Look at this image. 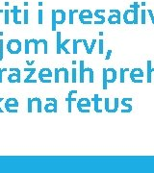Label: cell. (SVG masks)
<instances>
[{"instance_id": "1", "label": "cell", "mask_w": 154, "mask_h": 173, "mask_svg": "<svg viewBox=\"0 0 154 173\" xmlns=\"http://www.w3.org/2000/svg\"><path fill=\"white\" fill-rule=\"evenodd\" d=\"M7 50L11 54H19L21 51V42L19 40H10L7 43Z\"/></svg>"}, {"instance_id": "2", "label": "cell", "mask_w": 154, "mask_h": 173, "mask_svg": "<svg viewBox=\"0 0 154 173\" xmlns=\"http://www.w3.org/2000/svg\"><path fill=\"white\" fill-rule=\"evenodd\" d=\"M90 107H91V100L89 98H80L77 101V109L81 112L88 114V112H90Z\"/></svg>"}, {"instance_id": "3", "label": "cell", "mask_w": 154, "mask_h": 173, "mask_svg": "<svg viewBox=\"0 0 154 173\" xmlns=\"http://www.w3.org/2000/svg\"><path fill=\"white\" fill-rule=\"evenodd\" d=\"M144 71L139 67H135L130 71V79L133 83H143Z\"/></svg>"}, {"instance_id": "4", "label": "cell", "mask_w": 154, "mask_h": 173, "mask_svg": "<svg viewBox=\"0 0 154 173\" xmlns=\"http://www.w3.org/2000/svg\"><path fill=\"white\" fill-rule=\"evenodd\" d=\"M51 77H52V72L48 67L41 68L38 73V80L41 83H51Z\"/></svg>"}, {"instance_id": "5", "label": "cell", "mask_w": 154, "mask_h": 173, "mask_svg": "<svg viewBox=\"0 0 154 173\" xmlns=\"http://www.w3.org/2000/svg\"><path fill=\"white\" fill-rule=\"evenodd\" d=\"M46 101L48 103L44 106V111L46 112H57L58 111V101L56 98H46Z\"/></svg>"}, {"instance_id": "6", "label": "cell", "mask_w": 154, "mask_h": 173, "mask_svg": "<svg viewBox=\"0 0 154 173\" xmlns=\"http://www.w3.org/2000/svg\"><path fill=\"white\" fill-rule=\"evenodd\" d=\"M123 21L126 24H134L135 21V16H134V10L133 9H128L123 14Z\"/></svg>"}, {"instance_id": "7", "label": "cell", "mask_w": 154, "mask_h": 173, "mask_svg": "<svg viewBox=\"0 0 154 173\" xmlns=\"http://www.w3.org/2000/svg\"><path fill=\"white\" fill-rule=\"evenodd\" d=\"M66 18H67V16H66L65 11L61 10V9L56 10V22H57V24H59V25L64 24L66 21Z\"/></svg>"}, {"instance_id": "8", "label": "cell", "mask_w": 154, "mask_h": 173, "mask_svg": "<svg viewBox=\"0 0 154 173\" xmlns=\"http://www.w3.org/2000/svg\"><path fill=\"white\" fill-rule=\"evenodd\" d=\"M107 76H108V84L109 83H115L117 80V70L114 67L107 68Z\"/></svg>"}, {"instance_id": "9", "label": "cell", "mask_w": 154, "mask_h": 173, "mask_svg": "<svg viewBox=\"0 0 154 173\" xmlns=\"http://www.w3.org/2000/svg\"><path fill=\"white\" fill-rule=\"evenodd\" d=\"M129 101H132V98L131 97H126V98H122L121 100V104L122 106H124L126 109H122L121 110V114H127V112H132V106L130 105Z\"/></svg>"}, {"instance_id": "10", "label": "cell", "mask_w": 154, "mask_h": 173, "mask_svg": "<svg viewBox=\"0 0 154 173\" xmlns=\"http://www.w3.org/2000/svg\"><path fill=\"white\" fill-rule=\"evenodd\" d=\"M19 106V103L16 98H8L7 101L5 102V109L6 110L13 109V108H18Z\"/></svg>"}, {"instance_id": "11", "label": "cell", "mask_w": 154, "mask_h": 173, "mask_svg": "<svg viewBox=\"0 0 154 173\" xmlns=\"http://www.w3.org/2000/svg\"><path fill=\"white\" fill-rule=\"evenodd\" d=\"M101 100L102 99L99 97V95H98L97 93L96 94H95V96H93V108H95V112H98V114H101L102 112V110L99 108V103L101 102Z\"/></svg>"}, {"instance_id": "12", "label": "cell", "mask_w": 154, "mask_h": 173, "mask_svg": "<svg viewBox=\"0 0 154 173\" xmlns=\"http://www.w3.org/2000/svg\"><path fill=\"white\" fill-rule=\"evenodd\" d=\"M10 13H12L13 15H14V18H13V20H14V22L16 24H20L21 21L19 20V14H20L21 13V10L20 9H19L18 6H14V8L12 9V10L10 11Z\"/></svg>"}, {"instance_id": "13", "label": "cell", "mask_w": 154, "mask_h": 173, "mask_svg": "<svg viewBox=\"0 0 154 173\" xmlns=\"http://www.w3.org/2000/svg\"><path fill=\"white\" fill-rule=\"evenodd\" d=\"M77 93V90H70V92H68V95H67V98H66L67 102L68 103V112H71L72 109H71V104L73 101H76V98H73L72 97V95Z\"/></svg>"}, {"instance_id": "14", "label": "cell", "mask_w": 154, "mask_h": 173, "mask_svg": "<svg viewBox=\"0 0 154 173\" xmlns=\"http://www.w3.org/2000/svg\"><path fill=\"white\" fill-rule=\"evenodd\" d=\"M93 13L90 10H82L79 13V19H92Z\"/></svg>"}, {"instance_id": "15", "label": "cell", "mask_w": 154, "mask_h": 173, "mask_svg": "<svg viewBox=\"0 0 154 173\" xmlns=\"http://www.w3.org/2000/svg\"><path fill=\"white\" fill-rule=\"evenodd\" d=\"M8 81L10 83H20V74L16 72H12L11 74L8 76Z\"/></svg>"}, {"instance_id": "16", "label": "cell", "mask_w": 154, "mask_h": 173, "mask_svg": "<svg viewBox=\"0 0 154 173\" xmlns=\"http://www.w3.org/2000/svg\"><path fill=\"white\" fill-rule=\"evenodd\" d=\"M130 8L134 10V16H135L134 24H138V22H139V15H138V12H139L140 4L138 2H134L133 4H132V5H130Z\"/></svg>"}, {"instance_id": "17", "label": "cell", "mask_w": 154, "mask_h": 173, "mask_svg": "<svg viewBox=\"0 0 154 173\" xmlns=\"http://www.w3.org/2000/svg\"><path fill=\"white\" fill-rule=\"evenodd\" d=\"M121 16H118V15H115V14H112L110 15L109 17H108V22L110 24H121Z\"/></svg>"}, {"instance_id": "18", "label": "cell", "mask_w": 154, "mask_h": 173, "mask_svg": "<svg viewBox=\"0 0 154 173\" xmlns=\"http://www.w3.org/2000/svg\"><path fill=\"white\" fill-rule=\"evenodd\" d=\"M79 68H80V75H79V81L80 83H84L85 82V62L84 61H80L79 62Z\"/></svg>"}, {"instance_id": "19", "label": "cell", "mask_w": 154, "mask_h": 173, "mask_svg": "<svg viewBox=\"0 0 154 173\" xmlns=\"http://www.w3.org/2000/svg\"><path fill=\"white\" fill-rule=\"evenodd\" d=\"M151 75H152L151 61L148 60L147 63V83H151Z\"/></svg>"}, {"instance_id": "20", "label": "cell", "mask_w": 154, "mask_h": 173, "mask_svg": "<svg viewBox=\"0 0 154 173\" xmlns=\"http://www.w3.org/2000/svg\"><path fill=\"white\" fill-rule=\"evenodd\" d=\"M102 72H103V75H102V88L103 89H108V76H107V68H103L102 69Z\"/></svg>"}, {"instance_id": "21", "label": "cell", "mask_w": 154, "mask_h": 173, "mask_svg": "<svg viewBox=\"0 0 154 173\" xmlns=\"http://www.w3.org/2000/svg\"><path fill=\"white\" fill-rule=\"evenodd\" d=\"M93 16H95L96 17H97L98 18V21H95V24H103L104 22H105V20H106V18L104 17V16H102V15H100V13H98L97 11H96L95 12V14H93Z\"/></svg>"}, {"instance_id": "22", "label": "cell", "mask_w": 154, "mask_h": 173, "mask_svg": "<svg viewBox=\"0 0 154 173\" xmlns=\"http://www.w3.org/2000/svg\"><path fill=\"white\" fill-rule=\"evenodd\" d=\"M24 71H28L29 72V75L26 78H25V80H24V83H27V81L31 79V77L34 75V73L36 72V67H25Z\"/></svg>"}, {"instance_id": "23", "label": "cell", "mask_w": 154, "mask_h": 173, "mask_svg": "<svg viewBox=\"0 0 154 173\" xmlns=\"http://www.w3.org/2000/svg\"><path fill=\"white\" fill-rule=\"evenodd\" d=\"M61 36H62V33L58 31L57 32V54H61L62 53V48H61V44H62V41H61Z\"/></svg>"}, {"instance_id": "24", "label": "cell", "mask_w": 154, "mask_h": 173, "mask_svg": "<svg viewBox=\"0 0 154 173\" xmlns=\"http://www.w3.org/2000/svg\"><path fill=\"white\" fill-rule=\"evenodd\" d=\"M89 72V82L90 83H93L95 81V75H93V70L92 67H85V73Z\"/></svg>"}, {"instance_id": "25", "label": "cell", "mask_w": 154, "mask_h": 173, "mask_svg": "<svg viewBox=\"0 0 154 173\" xmlns=\"http://www.w3.org/2000/svg\"><path fill=\"white\" fill-rule=\"evenodd\" d=\"M51 14H52V24H51V30L52 31H56V10H52L51 11Z\"/></svg>"}, {"instance_id": "26", "label": "cell", "mask_w": 154, "mask_h": 173, "mask_svg": "<svg viewBox=\"0 0 154 173\" xmlns=\"http://www.w3.org/2000/svg\"><path fill=\"white\" fill-rule=\"evenodd\" d=\"M70 40H68V38H67V40L64 41L62 42V44H61V48H62V51H64V52H65L66 54H70V52L68 51V50H67V44L68 42H70Z\"/></svg>"}, {"instance_id": "27", "label": "cell", "mask_w": 154, "mask_h": 173, "mask_svg": "<svg viewBox=\"0 0 154 173\" xmlns=\"http://www.w3.org/2000/svg\"><path fill=\"white\" fill-rule=\"evenodd\" d=\"M129 71V68L128 67H124V68H121V79H119V81H121V83H124V74L125 72Z\"/></svg>"}, {"instance_id": "28", "label": "cell", "mask_w": 154, "mask_h": 173, "mask_svg": "<svg viewBox=\"0 0 154 173\" xmlns=\"http://www.w3.org/2000/svg\"><path fill=\"white\" fill-rule=\"evenodd\" d=\"M141 22H142V24L147 23V11L144 9L141 11Z\"/></svg>"}, {"instance_id": "29", "label": "cell", "mask_w": 154, "mask_h": 173, "mask_svg": "<svg viewBox=\"0 0 154 173\" xmlns=\"http://www.w3.org/2000/svg\"><path fill=\"white\" fill-rule=\"evenodd\" d=\"M3 46H4V41L3 40H0V61H2L4 59Z\"/></svg>"}, {"instance_id": "30", "label": "cell", "mask_w": 154, "mask_h": 173, "mask_svg": "<svg viewBox=\"0 0 154 173\" xmlns=\"http://www.w3.org/2000/svg\"><path fill=\"white\" fill-rule=\"evenodd\" d=\"M103 43H104V41L100 38L99 41H98V51H99V54H103Z\"/></svg>"}, {"instance_id": "31", "label": "cell", "mask_w": 154, "mask_h": 173, "mask_svg": "<svg viewBox=\"0 0 154 173\" xmlns=\"http://www.w3.org/2000/svg\"><path fill=\"white\" fill-rule=\"evenodd\" d=\"M9 14H10L9 10L4 11V23L5 24H9Z\"/></svg>"}, {"instance_id": "32", "label": "cell", "mask_w": 154, "mask_h": 173, "mask_svg": "<svg viewBox=\"0 0 154 173\" xmlns=\"http://www.w3.org/2000/svg\"><path fill=\"white\" fill-rule=\"evenodd\" d=\"M28 14L29 12L27 9H25V10H23V23L24 24H28Z\"/></svg>"}, {"instance_id": "33", "label": "cell", "mask_w": 154, "mask_h": 173, "mask_svg": "<svg viewBox=\"0 0 154 173\" xmlns=\"http://www.w3.org/2000/svg\"><path fill=\"white\" fill-rule=\"evenodd\" d=\"M82 42V40H73V54H77V46L78 43Z\"/></svg>"}, {"instance_id": "34", "label": "cell", "mask_w": 154, "mask_h": 173, "mask_svg": "<svg viewBox=\"0 0 154 173\" xmlns=\"http://www.w3.org/2000/svg\"><path fill=\"white\" fill-rule=\"evenodd\" d=\"M77 81V69L72 67V83H76Z\"/></svg>"}, {"instance_id": "35", "label": "cell", "mask_w": 154, "mask_h": 173, "mask_svg": "<svg viewBox=\"0 0 154 173\" xmlns=\"http://www.w3.org/2000/svg\"><path fill=\"white\" fill-rule=\"evenodd\" d=\"M55 75H54V82L55 83H59V76H60V70L59 68H55Z\"/></svg>"}, {"instance_id": "36", "label": "cell", "mask_w": 154, "mask_h": 173, "mask_svg": "<svg viewBox=\"0 0 154 173\" xmlns=\"http://www.w3.org/2000/svg\"><path fill=\"white\" fill-rule=\"evenodd\" d=\"M63 71H64V76H65V83H68V81H70V78H68V70L66 67H63Z\"/></svg>"}, {"instance_id": "37", "label": "cell", "mask_w": 154, "mask_h": 173, "mask_svg": "<svg viewBox=\"0 0 154 173\" xmlns=\"http://www.w3.org/2000/svg\"><path fill=\"white\" fill-rule=\"evenodd\" d=\"M38 41L44 43V53L47 54L48 53V52H47V41H46L45 40H42V38H41V40H38Z\"/></svg>"}, {"instance_id": "38", "label": "cell", "mask_w": 154, "mask_h": 173, "mask_svg": "<svg viewBox=\"0 0 154 173\" xmlns=\"http://www.w3.org/2000/svg\"><path fill=\"white\" fill-rule=\"evenodd\" d=\"M27 112H32V98H28L27 99Z\"/></svg>"}, {"instance_id": "39", "label": "cell", "mask_w": 154, "mask_h": 173, "mask_svg": "<svg viewBox=\"0 0 154 173\" xmlns=\"http://www.w3.org/2000/svg\"><path fill=\"white\" fill-rule=\"evenodd\" d=\"M96 43V40H93L92 41V43H91V46L89 47V51H88V54H92L93 53V50L95 48V45Z\"/></svg>"}, {"instance_id": "40", "label": "cell", "mask_w": 154, "mask_h": 173, "mask_svg": "<svg viewBox=\"0 0 154 173\" xmlns=\"http://www.w3.org/2000/svg\"><path fill=\"white\" fill-rule=\"evenodd\" d=\"M33 43H34V46H35V54L38 53V44H40V41L33 38Z\"/></svg>"}, {"instance_id": "41", "label": "cell", "mask_w": 154, "mask_h": 173, "mask_svg": "<svg viewBox=\"0 0 154 173\" xmlns=\"http://www.w3.org/2000/svg\"><path fill=\"white\" fill-rule=\"evenodd\" d=\"M30 43H31V41H30V40H25V54H29L30 51H29V45Z\"/></svg>"}, {"instance_id": "42", "label": "cell", "mask_w": 154, "mask_h": 173, "mask_svg": "<svg viewBox=\"0 0 154 173\" xmlns=\"http://www.w3.org/2000/svg\"><path fill=\"white\" fill-rule=\"evenodd\" d=\"M42 14H44V12H42L41 9H40V10H38V24L40 25L42 24V18H44Z\"/></svg>"}, {"instance_id": "43", "label": "cell", "mask_w": 154, "mask_h": 173, "mask_svg": "<svg viewBox=\"0 0 154 173\" xmlns=\"http://www.w3.org/2000/svg\"><path fill=\"white\" fill-rule=\"evenodd\" d=\"M104 102H105V111L107 112H109V110H110V100L109 98H105L104 99Z\"/></svg>"}, {"instance_id": "44", "label": "cell", "mask_w": 154, "mask_h": 173, "mask_svg": "<svg viewBox=\"0 0 154 173\" xmlns=\"http://www.w3.org/2000/svg\"><path fill=\"white\" fill-rule=\"evenodd\" d=\"M73 16H74V12H73V10H70V25H72L73 24Z\"/></svg>"}, {"instance_id": "45", "label": "cell", "mask_w": 154, "mask_h": 173, "mask_svg": "<svg viewBox=\"0 0 154 173\" xmlns=\"http://www.w3.org/2000/svg\"><path fill=\"white\" fill-rule=\"evenodd\" d=\"M109 12L111 13V14H115V15H118V16H121V12H119L118 10H110Z\"/></svg>"}, {"instance_id": "46", "label": "cell", "mask_w": 154, "mask_h": 173, "mask_svg": "<svg viewBox=\"0 0 154 173\" xmlns=\"http://www.w3.org/2000/svg\"><path fill=\"white\" fill-rule=\"evenodd\" d=\"M79 20L82 24H92L91 19H89V20H87V19H79Z\"/></svg>"}, {"instance_id": "47", "label": "cell", "mask_w": 154, "mask_h": 173, "mask_svg": "<svg viewBox=\"0 0 154 173\" xmlns=\"http://www.w3.org/2000/svg\"><path fill=\"white\" fill-rule=\"evenodd\" d=\"M9 70L11 72H16V73H19L20 74V70H19V68H18V67H11V68H9Z\"/></svg>"}, {"instance_id": "48", "label": "cell", "mask_w": 154, "mask_h": 173, "mask_svg": "<svg viewBox=\"0 0 154 173\" xmlns=\"http://www.w3.org/2000/svg\"><path fill=\"white\" fill-rule=\"evenodd\" d=\"M111 55H112V50L109 49L108 51H107V54H106V57H105V60H110V57H111Z\"/></svg>"}, {"instance_id": "49", "label": "cell", "mask_w": 154, "mask_h": 173, "mask_svg": "<svg viewBox=\"0 0 154 173\" xmlns=\"http://www.w3.org/2000/svg\"><path fill=\"white\" fill-rule=\"evenodd\" d=\"M82 43L84 44L85 48H86V52L88 53V51H89V45H88V42H87V41H86V40H82Z\"/></svg>"}, {"instance_id": "50", "label": "cell", "mask_w": 154, "mask_h": 173, "mask_svg": "<svg viewBox=\"0 0 154 173\" xmlns=\"http://www.w3.org/2000/svg\"><path fill=\"white\" fill-rule=\"evenodd\" d=\"M147 13L149 14V16H150V18H151V21H152V23L154 24V16H153V13L151 10H147Z\"/></svg>"}, {"instance_id": "51", "label": "cell", "mask_w": 154, "mask_h": 173, "mask_svg": "<svg viewBox=\"0 0 154 173\" xmlns=\"http://www.w3.org/2000/svg\"><path fill=\"white\" fill-rule=\"evenodd\" d=\"M8 112H12V114H16L18 112V110L16 109H9V110H7Z\"/></svg>"}, {"instance_id": "52", "label": "cell", "mask_w": 154, "mask_h": 173, "mask_svg": "<svg viewBox=\"0 0 154 173\" xmlns=\"http://www.w3.org/2000/svg\"><path fill=\"white\" fill-rule=\"evenodd\" d=\"M3 69L2 68H0V83H2V76H3Z\"/></svg>"}, {"instance_id": "53", "label": "cell", "mask_w": 154, "mask_h": 173, "mask_svg": "<svg viewBox=\"0 0 154 173\" xmlns=\"http://www.w3.org/2000/svg\"><path fill=\"white\" fill-rule=\"evenodd\" d=\"M27 83H37V81H36V80H31V79H30V80L27 81ZM27 83H26V84H27Z\"/></svg>"}, {"instance_id": "54", "label": "cell", "mask_w": 154, "mask_h": 173, "mask_svg": "<svg viewBox=\"0 0 154 173\" xmlns=\"http://www.w3.org/2000/svg\"><path fill=\"white\" fill-rule=\"evenodd\" d=\"M3 100H4V98H0V102H2ZM4 112V111L1 109V108H0V112Z\"/></svg>"}, {"instance_id": "55", "label": "cell", "mask_w": 154, "mask_h": 173, "mask_svg": "<svg viewBox=\"0 0 154 173\" xmlns=\"http://www.w3.org/2000/svg\"><path fill=\"white\" fill-rule=\"evenodd\" d=\"M24 6H28V2H24Z\"/></svg>"}, {"instance_id": "56", "label": "cell", "mask_w": 154, "mask_h": 173, "mask_svg": "<svg viewBox=\"0 0 154 173\" xmlns=\"http://www.w3.org/2000/svg\"><path fill=\"white\" fill-rule=\"evenodd\" d=\"M34 63V61H33V62H27V64H32Z\"/></svg>"}, {"instance_id": "57", "label": "cell", "mask_w": 154, "mask_h": 173, "mask_svg": "<svg viewBox=\"0 0 154 173\" xmlns=\"http://www.w3.org/2000/svg\"><path fill=\"white\" fill-rule=\"evenodd\" d=\"M152 70H153V71H154V67H152Z\"/></svg>"}]
</instances>
